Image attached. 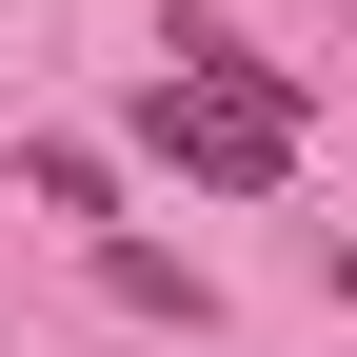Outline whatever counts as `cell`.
Masks as SVG:
<instances>
[{
    "label": "cell",
    "instance_id": "6da1fadb",
    "mask_svg": "<svg viewBox=\"0 0 357 357\" xmlns=\"http://www.w3.org/2000/svg\"><path fill=\"white\" fill-rule=\"evenodd\" d=\"M139 139H159L178 178H218V199H278V178H298V79H278V60H218V40H199V60L139 100Z\"/></svg>",
    "mask_w": 357,
    "mask_h": 357
}]
</instances>
